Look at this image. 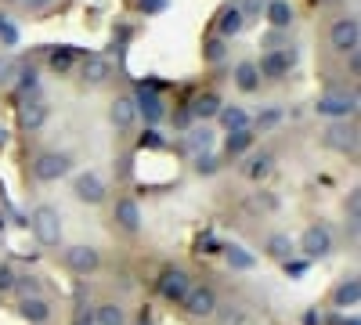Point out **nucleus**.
<instances>
[{
	"label": "nucleus",
	"mask_w": 361,
	"mask_h": 325,
	"mask_svg": "<svg viewBox=\"0 0 361 325\" xmlns=\"http://www.w3.org/2000/svg\"><path fill=\"white\" fill-rule=\"evenodd\" d=\"M224 260H228V268H231V271H250L253 264H257V257H253L246 246H238V243L224 246Z\"/></svg>",
	"instance_id": "393cba45"
},
{
	"label": "nucleus",
	"mask_w": 361,
	"mask_h": 325,
	"mask_svg": "<svg viewBox=\"0 0 361 325\" xmlns=\"http://www.w3.org/2000/svg\"><path fill=\"white\" fill-rule=\"evenodd\" d=\"M209 145H214V130L209 127H195L188 130V149L199 156V152H209Z\"/></svg>",
	"instance_id": "c85d7f7f"
},
{
	"label": "nucleus",
	"mask_w": 361,
	"mask_h": 325,
	"mask_svg": "<svg viewBox=\"0 0 361 325\" xmlns=\"http://www.w3.org/2000/svg\"><path fill=\"white\" fill-rule=\"evenodd\" d=\"M11 293H18L22 300L25 297H40V278L37 275H15V289Z\"/></svg>",
	"instance_id": "c756f323"
},
{
	"label": "nucleus",
	"mask_w": 361,
	"mask_h": 325,
	"mask_svg": "<svg viewBox=\"0 0 361 325\" xmlns=\"http://www.w3.org/2000/svg\"><path fill=\"white\" fill-rule=\"evenodd\" d=\"M267 8V0H238V11H243L246 18H260Z\"/></svg>",
	"instance_id": "2f4dec72"
},
{
	"label": "nucleus",
	"mask_w": 361,
	"mask_h": 325,
	"mask_svg": "<svg viewBox=\"0 0 361 325\" xmlns=\"http://www.w3.org/2000/svg\"><path fill=\"white\" fill-rule=\"evenodd\" d=\"M18 87H22V91H37V69H18Z\"/></svg>",
	"instance_id": "ea45409f"
},
{
	"label": "nucleus",
	"mask_w": 361,
	"mask_h": 325,
	"mask_svg": "<svg viewBox=\"0 0 361 325\" xmlns=\"http://www.w3.org/2000/svg\"><path fill=\"white\" fill-rule=\"evenodd\" d=\"M29 228H33L37 243L40 246H62V214L54 210V206H37L33 214H29Z\"/></svg>",
	"instance_id": "f257e3e1"
},
{
	"label": "nucleus",
	"mask_w": 361,
	"mask_h": 325,
	"mask_svg": "<svg viewBox=\"0 0 361 325\" xmlns=\"http://www.w3.org/2000/svg\"><path fill=\"white\" fill-rule=\"evenodd\" d=\"M357 109V98L354 94H343V91H333V94H322L314 102V112L318 116H329V120H350Z\"/></svg>",
	"instance_id": "6e6552de"
},
{
	"label": "nucleus",
	"mask_w": 361,
	"mask_h": 325,
	"mask_svg": "<svg viewBox=\"0 0 361 325\" xmlns=\"http://www.w3.org/2000/svg\"><path fill=\"white\" fill-rule=\"evenodd\" d=\"M243 29H246V15L238 11V4H228V8L221 11V18H217V33H221V40L238 37Z\"/></svg>",
	"instance_id": "2eb2a0df"
},
{
	"label": "nucleus",
	"mask_w": 361,
	"mask_h": 325,
	"mask_svg": "<svg viewBox=\"0 0 361 325\" xmlns=\"http://www.w3.org/2000/svg\"><path fill=\"white\" fill-rule=\"evenodd\" d=\"M188 289H192V278H188L185 268H166L159 275V293H163V300H170V304H180Z\"/></svg>",
	"instance_id": "9d476101"
},
{
	"label": "nucleus",
	"mask_w": 361,
	"mask_h": 325,
	"mask_svg": "<svg viewBox=\"0 0 361 325\" xmlns=\"http://www.w3.org/2000/svg\"><path fill=\"white\" fill-rule=\"evenodd\" d=\"M51 66H54L58 73H66V69L73 66V51H54V54H51Z\"/></svg>",
	"instance_id": "f704fd0d"
},
{
	"label": "nucleus",
	"mask_w": 361,
	"mask_h": 325,
	"mask_svg": "<svg viewBox=\"0 0 361 325\" xmlns=\"http://www.w3.org/2000/svg\"><path fill=\"white\" fill-rule=\"evenodd\" d=\"M217 120H221V127L228 134L231 130H250V116H246V109H238V105H221Z\"/></svg>",
	"instance_id": "4be33fe9"
},
{
	"label": "nucleus",
	"mask_w": 361,
	"mask_h": 325,
	"mask_svg": "<svg viewBox=\"0 0 361 325\" xmlns=\"http://www.w3.org/2000/svg\"><path fill=\"white\" fill-rule=\"evenodd\" d=\"M80 73H83L87 83H105L112 69H109V58H102V54H87V58H83V66H80Z\"/></svg>",
	"instance_id": "aec40b11"
},
{
	"label": "nucleus",
	"mask_w": 361,
	"mask_h": 325,
	"mask_svg": "<svg viewBox=\"0 0 361 325\" xmlns=\"http://www.w3.org/2000/svg\"><path fill=\"white\" fill-rule=\"evenodd\" d=\"M134 102H137V116H145L148 123H159L166 116V109H163V102H159V94L152 91V87H141Z\"/></svg>",
	"instance_id": "ddd939ff"
},
{
	"label": "nucleus",
	"mask_w": 361,
	"mask_h": 325,
	"mask_svg": "<svg viewBox=\"0 0 361 325\" xmlns=\"http://www.w3.org/2000/svg\"><path fill=\"white\" fill-rule=\"evenodd\" d=\"M11 289H15V268L0 264V293H11Z\"/></svg>",
	"instance_id": "c9c22d12"
},
{
	"label": "nucleus",
	"mask_w": 361,
	"mask_h": 325,
	"mask_svg": "<svg viewBox=\"0 0 361 325\" xmlns=\"http://www.w3.org/2000/svg\"><path fill=\"white\" fill-rule=\"evenodd\" d=\"M73 325H94V321H90V318H76Z\"/></svg>",
	"instance_id": "c03bdc74"
},
{
	"label": "nucleus",
	"mask_w": 361,
	"mask_h": 325,
	"mask_svg": "<svg viewBox=\"0 0 361 325\" xmlns=\"http://www.w3.org/2000/svg\"><path fill=\"white\" fill-rule=\"evenodd\" d=\"M347 325H357V318H350V321H347Z\"/></svg>",
	"instance_id": "a18cd8bd"
},
{
	"label": "nucleus",
	"mask_w": 361,
	"mask_h": 325,
	"mask_svg": "<svg viewBox=\"0 0 361 325\" xmlns=\"http://www.w3.org/2000/svg\"><path fill=\"white\" fill-rule=\"evenodd\" d=\"M66 268L73 271V275H94L98 268H102V253L94 250V246H83V243H76V246H69L66 253Z\"/></svg>",
	"instance_id": "423d86ee"
},
{
	"label": "nucleus",
	"mask_w": 361,
	"mask_h": 325,
	"mask_svg": "<svg viewBox=\"0 0 361 325\" xmlns=\"http://www.w3.org/2000/svg\"><path fill=\"white\" fill-rule=\"evenodd\" d=\"M235 87L243 94H253L260 87V73H257V62H238L235 66Z\"/></svg>",
	"instance_id": "5701e85b"
},
{
	"label": "nucleus",
	"mask_w": 361,
	"mask_h": 325,
	"mask_svg": "<svg viewBox=\"0 0 361 325\" xmlns=\"http://www.w3.org/2000/svg\"><path fill=\"white\" fill-rule=\"evenodd\" d=\"M322 141H325V149H333V152H354L357 149V127L350 123V120H333L325 127V134H322Z\"/></svg>",
	"instance_id": "20e7f679"
},
{
	"label": "nucleus",
	"mask_w": 361,
	"mask_h": 325,
	"mask_svg": "<svg viewBox=\"0 0 361 325\" xmlns=\"http://www.w3.org/2000/svg\"><path fill=\"white\" fill-rule=\"evenodd\" d=\"M18 120H22L25 130H40L47 123V105L44 102H25L22 112H18Z\"/></svg>",
	"instance_id": "b1692460"
},
{
	"label": "nucleus",
	"mask_w": 361,
	"mask_h": 325,
	"mask_svg": "<svg viewBox=\"0 0 361 325\" xmlns=\"http://www.w3.org/2000/svg\"><path fill=\"white\" fill-rule=\"evenodd\" d=\"M300 253H304L307 260H322L333 253V231H329L325 224H311L304 235H300Z\"/></svg>",
	"instance_id": "39448f33"
},
{
	"label": "nucleus",
	"mask_w": 361,
	"mask_h": 325,
	"mask_svg": "<svg viewBox=\"0 0 361 325\" xmlns=\"http://www.w3.org/2000/svg\"><path fill=\"white\" fill-rule=\"evenodd\" d=\"M264 18L275 25V29H289L293 25V4H289V0H267Z\"/></svg>",
	"instance_id": "412c9836"
},
{
	"label": "nucleus",
	"mask_w": 361,
	"mask_h": 325,
	"mask_svg": "<svg viewBox=\"0 0 361 325\" xmlns=\"http://www.w3.org/2000/svg\"><path fill=\"white\" fill-rule=\"evenodd\" d=\"M206 58H209V62H221V58H224V40L221 37H214L206 44Z\"/></svg>",
	"instance_id": "e433bc0d"
},
{
	"label": "nucleus",
	"mask_w": 361,
	"mask_h": 325,
	"mask_svg": "<svg viewBox=\"0 0 361 325\" xmlns=\"http://www.w3.org/2000/svg\"><path fill=\"white\" fill-rule=\"evenodd\" d=\"M293 66H296V51H293V47H271V51L260 58L257 73H260V80H264V76H267V80H286Z\"/></svg>",
	"instance_id": "7ed1b4c3"
},
{
	"label": "nucleus",
	"mask_w": 361,
	"mask_h": 325,
	"mask_svg": "<svg viewBox=\"0 0 361 325\" xmlns=\"http://www.w3.org/2000/svg\"><path fill=\"white\" fill-rule=\"evenodd\" d=\"M271 166H275V156H271V152H257L250 159V166H246V177H250V181H264V177L271 173Z\"/></svg>",
	"instance_id": "bb28decb"
},
{
	"label": "nucleus",
	"mask_w": 361,
	"mask_h": 325,
	"mask_svg": "<svg viewBox=\"0 0 361 325\" xmlns=\"http://www.w3.org/2000/svg\"><path fill=\"white\" fill-rule=\"evenodd\" d=\"M141 8H145V11H159L163 0H141Z\"/></svg>",
	"instance_id": "79ce46f5"
},
{
	"label": "nucleus",
	"mask_w": 361,
	"mask_h": 325,
	"mask_svg": "<svg viewBox=\"0 0 361 325\" xmlns=\"http://www.w3.org/2000/svg\"><path fill=\"white\" fill-rule=\"evenodd\" d=\"M73 170V159L66 152H40L37 163H33V177L44 185H54V181H62V177Z\"/></svg>",
	"instance_id": "f03ea898"
},
{
	"label": "nucleus",
	"mask_w": 361,
	"mask_h": 325,
	"mask_svg": "<svg viewBox=\"0 0 361 325\" xmlns=\"http://www.w3.org/2000/svg\"><path fill=\"white\" fill-rule=\"evenodd\" d=\"M279 120H282V112H279V109H267L264 116H257V127H260V130H267V127H275Z\"/></svg>",
	"instance_id": "4c0bfd02"
},
{
	"label": "nucleus",
	"mask_w": 361,
	"mask_h": 325,
	"mask_svg": "<svg viewBox=\"0 0 361 325\" xmlns=\"http://www.w3.org/2000/svg\"><path fill=\"white\" fill-rule=\"evenodd\" d=\"M180 304H185V311H188L192 318H209V314L217 311V293L209 289V286H192Z\"/></svg>",
	"instance_id": "1a4fd4ad"
},
{
	"label": "nucleus",
	"mask_w": 361,
	"mask_h": 325,
	"mask_svg": "<svg viewBox=\"0 0 361 325\" xmlns=\"http://www.w3.org/2000/svg\"><path fill=\"white\" fill-rule=\"evenodd\" d=\"M357 300H361V282H357V275L343 278V282L333 289V304H336V307H357Z\"/></svg>",
	"instance_id": "6ab92c4d"
},
{
	"label": "nucleus",
	"mask_w": 361,
	"mask_h": 325,
	"mask_svg": "<svg viewBox=\"0 0 361 325\" xmlns=\"http://www.w3.org/2000/svg\"><path fill=\"white\" fill-rule=\"evenodd\" d=\"M163 145H166V141L159 137V130H145V134H141V149H163Z\"/></svg>",
	"instance_id": "58836bf2"
},
{
	"label": "nucleus",
	"mask_w": 361,
	"mask_h": 325,
	"mask_svg": "<svg viewBox=\"0 0 361 325\" xmlns=\"http://www.w3.org/2000/svg\"><path fill=\"white\" fill-rule=\"evenodd\" d=\"M329 44H333V51H340V54H350V51H357V44H361V25H357V18H336L333 22V29H329Z\"/></svg>",
	"instance_id": "0eeeda50"
},
{
	"label": "nucleus",
	"mask_w": 361,
	"mask_h": 325,
	"mask_svg": "<svg viewBox=\"0 0 361 325\" xmlns=\"http://www.w3.org/2000/svg\"><path fill=\"white\" fill-rule=\"evenodd\" d=\"M4 145H8V130H4V127H0V149H4Z\"/></svg>",
	"instance_id": "37998d69"
},
{
	"label": "nucleus",
	"mask_w": 361,
	"mask_h": 325,
	"mask_svg": "<svg viewBox=\"0 0 361 325\" xmlns=\"http://www.w3.org/2000/svg\"><path fill=\"white\" fill-rule=\"evenodd\" d=\"M250 145H253V130H231V134H228V141H224V152L235 159V156L250 152Z\"/></svg>",
	"instance_id": "a878e982"
},
{
	"label": "nucleus",
	"mask_w": 361,
	"mask_h": 325,
	"mask_svg": "<svg viewBox=\"0 0 361 325\" xmlns=\"http://www.w3.org/2000/svg\"><path fill=\"white\" fill-rule=\"evenodd\" d=\"M73 195L80 199V202H87V206H98V202H105V181L98 173H76L73 177Z\"/></svg>",
	"instance_id": "9b49d317"
},
{
	"label": "nucleus",
	"mask_w": 361,
	"mask_h": 325,
	"mask_svg": "<svg viewBox=\"0 0 361 325\" xmlns=\"http://www.w3.org/2000/svg\"><path fill=\"white\" fill-rule=\"evenodd\" d=\"M214 170H217V156H209V152L195 156V173H214Z\"/></svg>",
	"instance_id": "473e14b6"
},
{
	"label": "nucleus",
	"mask_w": 361,
	"mask_h": 325,
	"mask_svg": "<svg viewBox=\"0 0 361 325\" xmlns=\"http://www.w3.org/2000/svg\"><path fill=\"white\" fill-rule=\"evenodd\" d=\"M347 214H350V224L361 221V192H357V188L347 195Z\"/></svg>",
	"instance_id": "72a5a7b5"
},
{
	"label": "nucleus",
	"mask_w": 361,
	"mask_h": 325,
	"mask_svg": "<svg viewBox=\"0 0 361 325\" xmlns=\"http://www.w3.org/2000/svg\"><path fill=\"white\" fill-rule=\"evenodd\" d=\"M267 257L271 260H279V264H286V260H293L296 257V243L289 239V235H282V231H275V235H267Z\"/></svg>",
	"instance_id": "dca6fc26"
},
{
	"label": "nucleus",
	"mask_w": 361,
	"mask_h": 325,
	"mask_svg": "<svg viewBox=\"0 0 361 325\" xmlns=\"http://www.w3.org/2000/svg\"><path fill=\"white\" fill-rule=\"evenodd\" d=\"M18 62H15V58L11 54H0V83H11L15 76H18Z\"/></svg>",
	"instance_id": "7c9ffc66"
},
{
	"label": "nucleus",
	"mask_w": 361,
	"mask_h": 325,
	"mask_svg": "<svg viewBox=\"0 0 361 325\" xmlns=\"http://www.w3.org/2000/svg\"><path fill=\"white\" fill-rule=\"evenodd\" d=\"M221 105H224V102H221L214 91H206V94H199V98L192 102V109H188V112H192V120H202V123H206V120H217Z\"/></svg>",
	"instance_id": "a211bd4d"
},
{
	"label": "nucleus",
	"mask_w": 361,
	"mask_h": 325,
	"mask_svg": "<svg viewBox=\"0 0 361 325\" xmlns=\"http://www.w3.org/2000/svg\"><path fill=\"white\" fill-rule=\"evenodd\" d=\"M109 120H112L116 130H130V127L137 123V102H134L130 94H119V98L112 102V109H109Z\"/></svg>",
	"instance_id": "f8f14e48"
},
{
	"label": "nucleus",
	"mask_w": 361,
	"mask_h": 325,
	"mask_svg": "<svg viewBox=\"0 0 361 325\" xmlns=\"http://www.w3.org/2000/svg\"><path fill=\"white\" fill-rule=\"evenodd\" d=\"M18 314L33 325H44L51 318V304L44 297H25V300H18Z\"/></svg>",
	"instance_id": "f3484780"
},
{
	"label": "nucleus",
	"mask_w": 361,
	"mask_h": 325,
	"mask_svg": "<svg viewBox=\"0 0 361 325\" xmlns=\"http://www.w3.org/2000/svg\"><path fill=\"white\" fill-rule=\"evenodd\" d=\"M112 221L123 228V231L134 235V231L141 228V206H137L134 199H119V202H116V210H112Z\"/></svg>",
	"instance_id": "4468645a"
},
{
	"label": "nucleus",
	"mask_w": 361,
	"mask_h": 325,
	"mask_svg": "<svg viewBox=\"0 0 361 325\" xmlns=\"http://www.w3.org/2000/svg\"><path fill=\"white\" fill-rule=\"evenodd\" d=\"M94 325H127V311L119 307V304H102L98 307V318H94Z\"/></svg>",
	"instance_id": "cd10ccee"
},
{
	"label": "nucleus",
	"mask_w": 361,
	"mask_h": 325,
	"mask_svg": "<svg viewBox=\"0 0 361 325\" xmlns=\"http://www.w3.org/2000/svg\"><path fill=\"white\" fill-rule=\"evenodd\" d=\"M22 4H25L29 11H40V8H47V4H51V0H22Z\"/></svg>",
	"instance_id": "a19ab883"
}]
</instances>
